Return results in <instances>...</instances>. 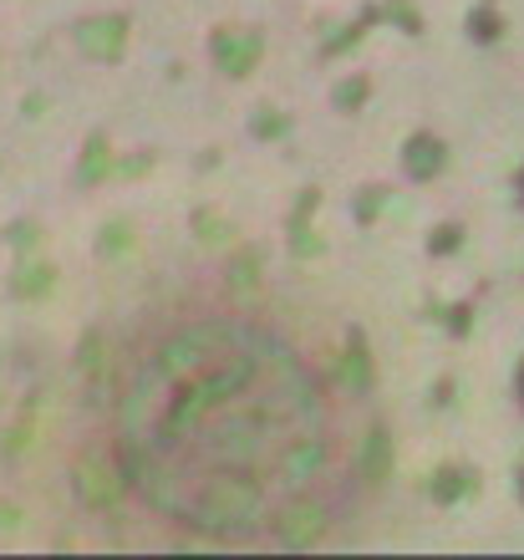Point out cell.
<instances>
[{"label":"cell","mask_w":524,"mask_h":560,"mask_svg":"<svg viewBox=\"0 0 524 560\" xmlns=\"http://www.w3.org/2000/svg\"><path fill=\"white\" fill-rule=\"evenodd\" d=\"M97 250H128V224H123V220H113V224H107V230H103V240H97Z\"/></svg>","instance_id":"cell-16"},{"label":"cell","mask_w":524,"mask_h":560,"mask_svg":"<svg viewBox=\"0 0 524 560\" xmlns=\"http://www.w3.org/2000/svg\"><path fill=\"white\" fill-rule=\"evenodd\" d=\"M464 245V230L458 224H443V230H433V240H428V250H438V255H453Z\"/></svg>","instance_id":"cell-13"},{"label":"cell","mask_w":524,"mask_h":560,"mask_svg":"<svg viewBox=\"0 0 524 560\" xmlns=\"http://www.w3.org/2000/svg\"><path fill=\"white\" fill-rule=\"evenodd\" d=\"M326 464L316 372L270 331L199 322L163 341L123 402V479L214 535L270 525Z\"/></svg>","instance_id":"cell-1"},{"label":"cell","mask_w":524,"mask_h":560,"mask_svg":"<svg viewBox=\"0 0 524 560\" xmlns=\"http://www.w3.org/2000/svg\"><path fill=\"white\" fill-rule=\"evenodd\" d=\"M36 240H42V230H36V224H11V245H15V250H31Z\"/></svg>","instance_id":"cell-18"},{"label":"cell","mask_w":524,"mask_h":560,"mask_svg":"<svg viewBox=\"0 0 524 560\" xmlns=\"http://www.w3.org/2000/svg\"><path fill=\"white\" fill-rule=\"evenodd\" d=\"M11 525H15V510L11 504H0V530H11Z\"/></svg>","instance_id":"cell-20"},{"label":"cell","mask_w":524,"mask_h":560,"mask_svg":"<svg viewBox=\"0 0 524 560\" xmlns=\"http://www.w3.org/2000/svg\"><path fill=\"white\" fill-rule=\"evenodd\" d=\"M362 103H366V82H362V77L336 88V107H341V113H351V107H362Z\"/></svg>","instance_id":"cell-14"},{"label":"cell","mask_w":524,"mask_h":560,"mask_svg":"<svg viewBox=\"0 0 524 560\" xmlns=\"http://www.w3.org/2000/svg\"><path fill=\"white\" fill-rule=\"evenodd\" d=\"M468 36H479V42H499V11L494 5H479V11L468 15Z\"/></svg>","instance_id":"cell-12"},{"label":"cell","mask_w":524,"mask_h":560,"mask_svg":"<svg viewBox=\"0 0 524 560\" xmlns=\"http://www.w3.org/2000/svg\"><path fill=\"white\" fill-rule=\"evenodd\" d=\"M77 46L92 61H117L128 51V15H92L77 26Z\"/></svg>","instance_id":"cell-3"},{"label":"cell","mask_w":524,"mask_h":560,"mask_svg":"<svg viewBox=\"0 0 524 560\" xmlns=\"http://www.w3.org/2000/svg\"><path fill=\"white\" fill-rule=\"evenodd\" d=\"M260 57H265V42L255 36V31H219V36H214V61H219V72L249 77L255 67H260Z\"/></svg>","instance_id":"cell-4"},{"label":"cell","mask_w":524,"mask_h":560,"mask_svg":"<svg viewBox=\"0 0 524 560\" xmlns=\"http://www.w3.org/2000/svg\"><path fill=\"white\" fill-rule=\"evenodd\" d=\"M362 474L377 485L393 474V439H387V428H372L366 433V448H362Z\"/></svg>","instance_id":"cell-8"},{"label":"cell","mask_w":524,"mask_h":560,"mask_svg":"<svg viewBox=\"0 0 524 560\" xmlns=\"http://www.w3.org/2000/svg\"><path fill=\"white\" fill-rule=\"evenodd\" d=\"M107 168H113V148H107V133H92L88 148H82V163H77V184L92 189V184H103Z\"/></svg>","instance_id":"cell-7"},{"label":"cell","mask_w":524,"mask_h":560,"mask_svg":"<svg viewBox=\"0 0 524 560\" xmlns=\"http://www.w3.org/2000/svg\"><path fill=\"white\" fill-rule=\"evenodd\" d=\"M286 133H291V122L276 118L270 107H260V118H255V138H286Z\"/></svg>","instance_id":"cell-15"},{"label":"cell","mask_w":524,"mask_h":560,"mask_svg":"<svg viewBox=\"0 0 524 560\" xmlns=\"http://www.w3.org/2000/svg\"><path fill=\"white\" fill-rule=\"evenodd\" d=\"M443 163H449V148H443V138L433 133H412L408 143H403V168H408V178H433L443 174Z\"/></svg>","instance_id":"cell-5"},{"label":"cell","mask_w":524,"mask_h":560,"mask_svg":"<svg viewBox=\"0 0 524 560\" xmlns=\"http://www.w3.org/2000/svg\"><path fill=\"white\" fill-rule=\"evenodd\" d=\"M387 15H397V21H403V26H408V36H418V31H422L418 11H412V5H403V0H393V5H387Z\"/></svg>","instance_id":"cell-17"},{"label":"cell","mask_w":524,"mask_h":560,"mask_svg":"<svg viewBox=\"0 0 524 560\" xmlns=\"http://www.w3.org/2000/svg\"><path fill=\"white\" fill-rule=\"evenodd\" d=\"M520 387H524V368H520Z\"/></svg>","instance_id":"cell-22"},{"label":"cell","mask_w":524,"mask_h":560,"mask_svg":"<svg viewBox=\"0 0 524 560\" xmlns=\"http://www.w3.org/2000/svg\"><path fill=\"white\" fill-rule=\"evenodd\" d=\"M51 280H57V270H51V266H21V270H15V295L36 301V295L51 291Z\"/></svg>","instance_id":"cell-11"},{"label":"cell","mask_w":524,"mask_h":560,"mask_svg":"<svg viewBox=\"0 0 524 560\" xmlns=\"http://www.w3.org/2000/svg\"><path fill=\"white\" fill-rule=\"evenodd\" d=\"M77 494H82V504H88V510H113V504H117L113 474H107L97 458H82V464H77Z\"/></svg>","instance_id":"cell-6"},{"label":"cell","mask_w":524,"mask_h":560,"mask_svg":"<svg viewBox=\"0 0 524 560\" xmlns=\"http://www.w3.org/2000/svg\"><path fill=\"white\" fill-rule=\"evenodd\" d=\"M377 205H382V189H362V205H357V214H362V220H372V214H377Z\"/></svg>","instance_id":"cell-19"},{"label":"cell","mask_w":524,"mask_h":560,"mask_svg":"<svg viewBox=\"0 0 524 560\" xmlns=\"http://www.w3.org/2000/svg\"><path fill=\"white\" fill-rule=\"evenodd\" d=\"M341 377H347L357 393H366V387H372V357H366L362 331H351V347H347V362H341Z\"/></svg>","instance_id":"cell-10"},{"label":"cell","mask_w":524,"mask_h":560,"mask_svg":"<svg viewBox=\"0 0 524 560\" xmlns=\"http://www.w3.org/2000/svg\"><path fill=\"white\" fill-rule=\"evenodd\" d=\"M270 530H276V540L280 546H291V550H306L311 540H321V530H326V515H321V504H311V500H286L270 515Z\"/></svg>","instance_id":"cell-2"},{"label":"cell","mask_w":524,"mask_h":560,"mask_svg":"<svg viewBox=\"0 0 524 560\" xmlns=\"http://www.w3.org/2000/svg\"><path fill=\"white\" fill-rule=\"evenodd\" d=\"M474 489V474L458 469V464H449V469H438L433 479H428V494H433L438 504H458Z\"/></svg>","instance_id":"cell-9"},{"label":"cell","mask_w":524,"mask_h":560,"mask_svg":"<svg viewBox=\"0 0 524 560\" xmlns=\"http://www.w3.org/2000/svg\"><path fill=\"white\" fill-rule=\"evenodd\" d=\"M514 489H520V500H524V464L514 469Z\"/></svg>","instance_id":"cell-21"}]
</instances>
